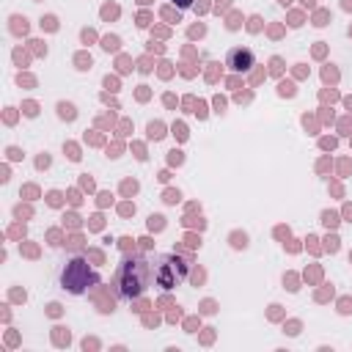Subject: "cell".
Segmentation results:
<instances>
[{"label": "cell", "mask_w": 352, "mask_h": 352, "mask_svg": "<svg viewBox=\"0 0 352 352\" xmlns=\"http://www.w3.org/2000/svg\"><path fill=\"white\" fill-rule=\"evenodd\" d=\"M94 283H99V275L88 267L85 258L74 256L66 261V267L60 270V289L69 294H85Z\"/></svg>", "instance_id": "2"}, {"label": "cell", "mask_w": 352, "mask_h": 352, "mask_svg": "<svg viewBox=\"0 0 352 352\" xmlns=\"http://www.w3.org/2000/svg\"><path fill=\"white\" fill-rule=\"evenodd\" d=\"M151 267H154V283H157L160 289H173V286H179V283L187 278V270H190V264H187L182 256H176V253H160V256L151 261Z\"/></svg>", "instance_id": "3"}, {"label": "cell", "mask_w": 352, "mask_h": 352, "mask_svg": "<svg viewBox=\"0 0 352 352\" xmlns=\"http://www.w3.org/2000/svg\"><path fill=\"white\" fill-rule=\"evenodd\" d=\"M154 283V267L146 256H124L116 267V275H113V286L118 292V297L124 300H135L140 297L148 286Z\"/></svg>", "instance_id": "1"}, {"label": "cell", "mask_w": 352, "mask_h": 352, "mask_svg": "<svg viewBox=\"0 0 352 352\" xmlns=\"http://www.w3.org/2000/svg\"><path fill=\"white\" fill-rule=\"evenodd\" d=\"M226 63H228L231 69H236V72H248V69L253 66V52H250L248 47H234V50L228 52Z\"/></svg>", "instance_id": "4"}, {"label": "cell", "mask_w": 352, "mask_h": 352, "mask_svg": "<svg viewBox=\"0 0 352 352\" xmlns=\"http://www.w3.org/2000/svg\"><path fill=\"white\" fill-rule=\"evenodd\" d=\"M179 8H187V6H192V0H173Z\"/></svg>", "instance_id": "6"}, {"label": "cell", "mask_w": 352, "mask_h": 352, "mask_svg": "<svg viewBox=\"0 0 352 352\" xmlns=\"http://www.w3.org/2000/svg\"><path fill=\"white\" fill-rule=\"evenodd\" d=\"M60 116L63 118H74V107L72 104H60Z\"/></svg>", "instance_id": "5"}]
</instances>
